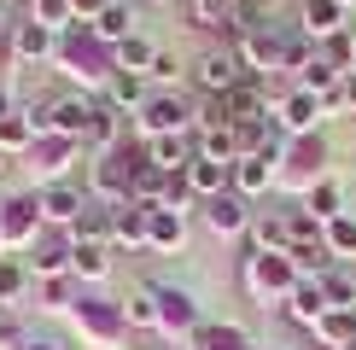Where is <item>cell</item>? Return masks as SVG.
Here are the masks:
<instances>
[{"label":"cell","mask_w":356,"mask_h":350,"mask_svg":"<svg viewBox=\"0 0 356 350\" xmlns=\"http://www.w3.org/2000/svg\"><path fill=\"white\" fill-rule=\"evenodd\" d=\"M146 245H152V251H181V245H187V216H181V210H158V204H152Z\"/></svg>","instance_id":"29"},{"label":"cell","mask_w":356,"mask_h":350,"mask_svg":"<svg viewBox=\"0 0 356 350\" xmlns=\"http://www.w3.org/2000/svg\"><path fill=\"white\" fill-rule=\"evenodd\" d=\"M316 58H321V65H333L339 76H350V70H356V35L345 29V35H333V41H316Z\"/></svg>","instance_id":"40"},{"label":"cell","mask_w":356,"mask_h":350,"mask_svg":"<svg viewBox=\"0 0 356 350\" xmlns=\"http://www.w3.org/2000/svg\"><path fill=\"white\" fill-rule=\"evenodd\" d=\"M53 53H58V29L35 24V18L12 24V58L18 65H35V58H53Z\"/></svg>","instance_id":"18"},{"label":"cell","mask_w":356,"mask_h":350,"mask_svg":"<svg viewBox=\"0 0 356 350\" xmlns=\"http://www.w3.org/2000/svg\"><path fill=\"white\" fill-rule=\"evenodd\" d=\"M24 350H65V344H53V339H29Z\"/></svg>","instance_id":"53"},{"label":"cell","mask_w":356,"mask_h":350,"mask_svg":"<svg viewBox=\"0 0 356 350\" xmlns=\"http://www.w3.org/2000/svg\"><path fill=\"white\" fill-rule=\"evenodd\" d=\"M309 333H316L327 350H350V344H356V310H327Z\"/></svg>","instance_id":"32"},{"label":"cell","mask_w":356,"mask_h":350,"mask_svg":"<svg viewBox=\"0 0 356 350\" xmlns=\"http://www.w3.org/2000/svg\"><path fill=\"white\" fill-rule=\"evenodd\" d=\"M35 274L24 269V257H0V303H18Z\"/></svg>","instance_id":"42"},{"label":"cell","mask_w":356,"mask_h":350,"mask_svg":"<svg viewBox=\"0 0 356 350\" xmlns=\"http://www.w3.org/2000/svg\"><path fill=\"white\" fill-rule=\"evenodd\" d=\"M152 298H158V333H199L204 327V315H199V298H193L187 286H152Z\"/></svg>","instance_id":"9"},{"label":"cell","mask_w":356,"mask_h":350,"mask_svg":"<svg viewBox=\"0 0 356 350\" xmlns=\"http://www.w3.org/2000/svg\"><path fill=\"white\" fill-rule=\"evenodd\" d=\"M193 152H199V158H216V164H234V158H240V146H234V123H222V128H199Z\"/></svg>","instance_id":"38"},{"label":"cell","mask_w":356,"mask_h":350,"mask_svg":"<svg viewBox=\"0 0 356 350\" xmlns=\"http://www.w3.org/2000/svg\"><path fill=\"white\" fill-rule=\"evenodd\" d=\"M245 240H251V251H292V233H286V210H280V216H251Z\"/></svg>","instance_id":"31"},{"label":"cell","mask_w":356,"mask_h":350,"mask_svg":"<svg viewBox=\"0 0 356 350\" xmlns=\"http://www.w3.org/2000/svg\"><path fill=\"white\" fill-rule=\"evenodd\" d=\"M0 169H6V152H0Z\"/></svg>","instance_id":"56"},{"label":"cell","mask_w":356,"mask_h":350,"mask_svg":"<svg viewBox=\"0 0 356 350\" xmlns=\"http://www.w3.org/2000/svg\"><path fill=\"white\" fill-rule=\"evenodd\" d=\"M280 310H286L292 321H298V327H316V321L327 315L333 303H327V292H321V281H298V286H292V298L280 303Z\"/></svg>","instance_id":"23"},{"label":"cell","mask_w":356,"mask_h":350,"mask_svg":"<svg viewBox=\"0 0 356 350\" xmlns=\"http://www.w3.org/2000/svg\"><path fill=\"white\" fill-rule=\"evenodd\" d=\"M187 204H193L187 169H170V175H164V193H158V210H181V216H187Z\"/></svg>","instance_id":"43"},{"label":"cell","mask_w":356,"mask_h":350,"mask_svg":"<svg viewBox=\"0 0 356 350\" xmlns=\"http://www.w3.org/2000/svg\"><path fill=\"white\" fill-rule=\"evenodd\" d=\"M0 257H6V240H0Z\"/></svg>","instance_id":"57"},{"label":"cell","mask_w":356,"mask_h":350,"mask_svg":"<svg viewBox=\"0 0 356 350\" xmlns=\"http://www.w3.org/2000/svg\"><path fill=\"white\" fill-rule=\"evenodd\" d=\"M350 18V6L345 0H304V35L309 41H333V35H345V24Z\"/></svg>","instance_id":"19"},{"label":"cell","mask_w":356,"mask_h":350,"mask_svg":"<svg viewBox=\"0 0 356 350\" xmlns=\"http://www.w3.org/2000/svg\"><path fill=\"white\" fill-rule=\"evenodd\" d=\"M111 0H70V12H76V24H94L99 12H106Z\"/></svg>","instance_id":"51"},{"label":"cell","mask_w":356,"mask_h":350,"mask_svg":"<svg viewBox=\"0 0 356 350\" xmlns=\"http://www.w3.org/2000/svg\"><path fill=\"white\" fill-rule=\"evenodd\" d=\"M70 310H76V327L99 333V339H111V333L123 327V303H106V298H76Z\"/></svg>","instance_id":"25"},{"label":"cell","mask_w":356,"mask_h":350,"mask_svg":"<svg viewBox=\"0 0 356 350\" xmlns=\"http://www.w3.org/2000/svg\"><path fill=\"white\" fill-rule=\"evenodd\" d=\"M0 41H12V18H6V6H0Z\"/></svg>","instance_id":"55"},{"label":"cell","mask_w":356,"mask_h":350,"mask_svg":"<svg viewBox=\"0 0 356 350\" xmlns=\"http://www.w3.org/2000/svg\"><path fill=\"white\" fill-rule=\"evenodd\" d=\"M152 6H164V0H152Z\"/></svg>","instance_id":"59"},{"label":"cell","mask_w":356,"mask_h":350,"mask_svg":"<svg viewBox=\"0 0 356 350\" xmlns=\"http://www.w3.org/2000/svg\"><path fill=\"white\" fill-rule=\"evenodd\" d=\"M286 233H292V245H321V222L309 210H286Z\"/></svg>","instance_id":"47"},{"label":"cell","mask_w":356,"mask_h":350,"mask_svg":"<svg viewBox=\"0 0 356 350\" xmlns=\"http://www.w3.org/2000/svg\"><path fill=\"white\" fill-rule=\"evenodd\" d=\"M29 146H35V111L29 106H18V111H6L0 117V152H29Z\"/></svg>","instance_id":"30"},{"label":"cell","mask_w":356,"mask_h":350,"mask_svg":"<svg viewBox=\"0 0 356 350\" xmlns=\"http://www.w3.org/2000/svg\"><path fill=\"white\" fill-rule=\"evenodd\" d=\"M135 169L140 164H129V146H117V152H106V158H94L88 164V187L82 193L94 199V204H129V181H135Z\"/></svg>","instance_id":"3"},{"label":"cell","mask_w":356,"mask_h":350,"mask_svg":"<svg viewBox=\"0 0 356 350\" xmlns=\"http://www.w3.org/2000/svg\"><path fill=\"white\" fill-rule=\"evenodd\" d=\"M339 94H345V106L356 111V70H350V76H345V82H339Z\"/></svg>","instance_id":"52"},{"label":"cell","mask_w":356,"mask_h":350,"mask_svg":"<svg viewBox=\"0 0 356 350\" xmlns=\"http://www.w3.org/2000/svg\"><path fill=\"white\" fill-rule=\"evenodd\" d=\"M58 65H65V76L70 82H88V88H106L111 82V47H99V41H94V29H88V24H70L65 29V35H58Z\"/></svg>","instance_id":"1"},{"label":"cell","mask_w":356,"mask_h":350,"mask_svg":"<svg viewBox=\"0 0 356 350\" xmlns=\"http://www.w3.org/2000/svg\"><path fill=\"white\" fill-rule=\"evenodd\" d=\"M222 106H228V123H234V128H240V123H269V117H275L263 82H251V76L234 88V94H222Z\"/></svg>","instance_id":"16"},{"label":"cell","mask_w":356,"mask_h":350,"mask_svg":"<svg viewBox=\"0 0 356 350\" xmlns=\"http://www.w3.org/2000/svg\"><path fill=\"white\" fill-rule=\"evenodd\" d=\"M146 228H152V204H117L111 210V245H146Z\"/></svg>","instance_id":"21"},{"label":"cell","mask_w":356,"mask_h":350,"mask_svg":"<svg viewBox=\"0 0 356 350\" xmlns=\"http://www.w3.org/2000/svg\"><path fill=\"white\" fill-rule=\"evenodd\" d=\"M146 82H175V53H164V47H158L152 70H146Z\"/></svg>","instance_id":"50"},{"label":"cell","mask_w":356,"mask_h":350,"mask_svg":"<svg viewBox=\"0 0 356 350\" xmlns=\"http://www.w3.org/2000/svg\"><path fill=\"white\" fill-rule=\"evenodd\" d=\"M29 18H35V24H47V29H58V35H65V29L76 24V12H70V0H29Z\"/></svg>","instance_id":"44"},{"label":"cell","mask_w":356,"mask_h":350,"mask_svg":"<svg viewBox=\"0 0 356 350\" xmlns=\"http://www.w3.org/2000/svg\"><path fill=\"white\" fill-rule=\"evenodd\" d=\"M88 29H94V41H99V47H117V41H129V35H135V12H129V0H111V6L99 12V18L88 24Z\"/></svg>","instance_id":"28"},{"label":"cell","mask_w":356,"mask_h":350,"mask_svg":"<svg viewBox=\"0 0 356 350\" xmlns=\"http://www.w3.org/2000/svg\"><path fill=\"white\" fill-rule=\"evenodd\" d=\"M204 228L216 233V240H234V233H245L251 228V210H245V199L234 193H216V199H204Z\"/></svg>","instance_id":"14"},{"label":"cell","mask_w":356,"mask_h":350,"mask_svg":"<svg viewBox=\"0 0 356 350\" xmlns=\"http://www.w3.org/2000/svg\"><path fill=\"white\" fill-rule=\"evenodd\" d=\"M6 111H18V99H12L6 88H0V117H6Z\"/></svg>","instance_id":"54"},{"label":"cell","mask_w":356,"mask_h":350,"mask_svg":"<svg viewBox=\"0 0 356 350\" xmlns=\"http://www.w3.org/2000/svg\"><path fill=\"white\" fill-rule=\"evenodd\" d=\"M24 344H29V333L12 315H0V350H24Z\"/></svg>","instance_id":"49"},{"label":"cell","mask_w":356,"mask_h":350,"mask_svg":"<svg viewBox=\"0 0 356 350\" xmlns=\"http://www.w3.org/2000/svg\"><path fill=\"white\" fill-rule=\"evenodd\" d=\"M70 274L88 281V286H99L111 274V245H76V251H70Z\"/></svg>","instance_id":"33"},{"label":"cell","mask_w":356,"mask_h":350,"mask_svg":"<svg viewBox=\"0 0 356 350\" xmlns=\"http://www.w3.org/2000/svg\"><path fill=\"white\" fill-rule=\"evenodd\" d=\"M193 82H199L204 99H222V94H234V88L245 82V65H240L234 47H204L199 65H193Z\"/></svg>","instance_id":"5"},{"label":"cell","mask_w":356,"mask_h":350,"mask_svg":"<svg viewBox=\"0 0 356 350\" xmlns=\"http://www.w3.org/2000/svg\"><path fill=\"white\" fill-rule=\"evenodd\" d=\"M321 292H327V303H333V310H356V274L345 269V262L321 274Z\"/></svg>","instance_id":"41"},{"label":"cell","mask_w":356,"mask_h":350,"mask_svg":"<svg viewBox=\"0 0 356 350\" xmlns=\"http://www.w3.org/2000/svg\"><path fill=\"white\" fill-rule=\"evenodd\" d=\"M245 286H251V298L269 310V303H286V298H292L298 269H292L286 251H251V257H245Z\"/></svg>","instance_id":"2"},{"label":"cell","mask_w":356,"mask_h":350,"mask_svg":"<svg viewBox=\"0 0 356 350\" xmlns=\"http://www.w3.org/2000/svg\"><path fill=\"white\" fill-rule=\"evenodd\" d=\"M158 350H170V344H158Z\"/></svg>","instance_id":"60"},{"label":"cell","mask_w":356,"mask_h":350,"mask_svg":"<svg viewBox=\"0 0 356 350\" xmlns=\"http://www.w3.org/2000/svg\"><path fill=\"white\" fill-rule=\"evenodd\" d=\"M321 245H327V257L333 262H356V216H333L327 228H321Z\"/></svg>","instance_id":"35"},{"label":"cell","mask_w":356,"mask_h":350,"mask_svg":"<svg viewBox=\"0 0 356 350\" xmlns=\"http://www.w3.org/2000/svg\"><path fill=\"white\" fill-rule=\"evenodd\" d=\"M234 53H240L245 76H251V82H263V76H275V70H280V53H286V35H280L275 24H263V29H245V35L234 41Z\"/></svg>","instance_id":"6"},{"label":"cell","mask_w":356,"mask_h":350,"mask_svg":"<svg viewBox=\"0 0 356 350\" xmlns=\"http://www.w3.org/2000/svg\"><path fill=\"white\" fill-rule=\"evenodd\" d=\"M199 123V117H193V106L181 94H152L146 99V106L135 111V135L140 140H158V135H187V128Z\"/></svg>","instance_id":"4"},{"label":"cell","mask_w":356,"mask_h":350,"mask_svg":"<svg viewBox=\"0 0 356 350\" xmlns=\"http://www.w3.org/2000/svg\"><path fill=\"white\" fill-rule=\"evenodd\" d=\"M65 233H70L76 245H111V204H94V199H88L82 216H76Z\"/></svg>","instance_id":"26"},{"label":"cell","mask_w":356,"mask_h":350,"mask_svg":"<svg viewBox=\"0 0 356 350\" xmlns=\"http://www.w3.org/2000/svg\"><path fill=\"white\" fill-rule=\"evenodd\" d=\"M275 175H280V164H275V158L251 152V158H234V175H228V187H234L240 199H257V193H269V187H275Z\"/></svg>","instance_id":"17"},{"label":"cell","mask_w":356,"mask_h":350,"mask_svg":"<svg viewBox=\"0 0 356 350\" xmlns=\"http://www.w3.org/2000/svg\"><path fill=\"white\" fill-rule=\"evenodd\" d=\"M152 58H158V47H152L146 35H129V41H117V47H111V65H117V70H135V76L152 70Z\"/></svg>","instance_id":"36"},{"label":"cell","mask_w":356,"mask_h":350,"mask_svg":"<svg viewBox=\"0 0 356 350\" xmlns=\"http://www.w3.org/2000/svg\"><path fill=\"white\" fill-rule=\"evenodd\" d=\"M88 117H94V99L76 94H58L35 111V135H58V140H82L88 135Z\"/></svg>","instance_id":"7"},{"label":"cell","mask_w":356,"mask_h":350,"mask_svg":"<svg viewBox=\"0 0 356 350\" xmlns=\"http://www.w3.org/2000/svg\"><path fill=\"white\" fill-rule=\"evenodd\" d=\"M263 350H280V344H263Z\"/></svg>","instance_id":"58"},{"label":"cell","mask_w":356,"mask_h":350,"mask_svg":"<svg viewBox=\"0 0 356 350\" xmlns=\"http://www.w3.org/2000/svg\"><path fill=\"white\" fill-rule=\"evenodd\" d=\"M164 175L170 169H135V181H129V204H158V193H164Z\"/></svg>","instance_id":"45"},{"label":"cell","mask_w":356,"mask_h":350,"mask_svg":"<svg viewBox=\"0 0 356 350\" xmlns=\"http://www.w3.org/2000/svg\"><path fill=\"white\" fill-rule=\"evenodd\" d=\"M146 99H152L146 76H135V70H111V82H106V106H111V111H129V117H135Z\"/></svg>","instance_id":"24"},{"label":"cell","mask_w":356,"mask_h":350,"mask_svg":"<svg viewBox=\"0 0 356 350\" xmlns=\"http://www.w3.org/2000/svg\"><path fill=\"white\" fill-rule=\"evenodd\" d=\"M123 327H135V333H158V298H152V286H140L135 298L123 303Z\"/></svg>","instance_id":"39"},{"label":"cell","mask_w":356,"mask_h":350,"mask_svg":"<svg viewBox=\"0 0 356 350\" xmlns=\"http://www.w3.org/2000/svg\"><path fill=\"white\" fill-rule=\"evenodd\" d=\"M228 175H234V164H216V158H199L193 152L187 158V181H193V199H216V193H228Z\"/></svg>","instance_id":"22"},{"label":"cell","mask_w":356,"mask_h":350,"mask_svg":"<svg viewBox=\"0 0 356 350\" xmlns=\"http://www.w3.org/2000/svg\"><path fill=\"white\" fill-rule=\"evenodd\" d=\"M70 251H76V240H70V233H47L41 228L35 233V245H29V257H24V269L35 274V281H53V274H70Z\"/></svg>","instance_id":"10"},{"label":"cell","mask_w":356,"mask_h":350,"mask_svg":"<svg viewBox=\"0 0 356 350\" xmlns=\"http://www.w3.org/2000/svg\"><path fill=\"white\" fill-rule=\"evenodd\" d=\"M82 146H88L94 158L117 152V146H123V111H111L106 99H99V106H94V117H88V135H82Z\"/></svg>","instance_id":"20"},{"label":"cell","mask_w":356,"mask_h":350,"mask_svg":"<svg viewBox=\"0 0 356 350\" xmlns=\"http://www.w3.org/2000/svg\"><path fill=\"white\" fill-rule=\"evenodd\" d=\"M35 204H41V222H53V228H70V222L82 216L88 193H82V187H70V181H53V187H41V193H35Z\"/></svg>","instance_id":"15"},{"label":"cell","mask_w":356,"mask_h":350,"mask_svg":"<svg viewBox=\"0 0 356 350\" xmlns=\"http://www.w3.org/2000/svg\"><path fill=\"white\" fill-rule=\"evenodd\" d=\"M187 350H257V344H251L245 327H234V321H204L187 339Z\"/></svg>","instance_id":"27"},{"label":"cell","mask_w":356,"mask_h":350,"mask_svg":"<svg viewBox=\"0 0 356 350\" xmlns=\"http://www.w3.org/2000/svg\"><path fill=\"white\" fill-rule=\"evenodd\" d=\"M339 82H345V76H339L333 65H321V58H309V65H304V76H298V88H304V94H316V99H321V94H333Z\"/></svg>","instance_id":"46"},{"label":"cell","mask_w":356,"mask_h":350,"mask_svg":"<svg viewBox=\"0 0 356 350\" xmlns=\"http://www.w3.org/2000/svg\"><path fill=\"white\" fill-rule=\"evenodd\" d=\"M304 210L316 216L321 228H327L333 216H345V193H339V181H327V175H321V181H316V187L304 193Z\"/></svg>","instance_id":"34"},{"label":"cell","mask_w":356,"mask_h":350,"mask_svg":"<svg viewBox=\"0 0 356 350\" xmlns=\"http://www.w3.org/2000/svg\"><path fill=\"white\" fill-rule=\"evenodd\" d=\"M316 123H321V99L316 94H304V88H292L286 99H275V128L280 135H316Z\"/></svg>","instance_id":"12"},{"label":"cell","mask_w":356,"mask_h":350,"mask_svg":"<svg viewBox=\"0 0 356 350\" xmlns=\"http://www.w3.org/2000/svg\"><path fill=\"white\" fill-rule=\"evenodd\" d=\"M70 274H53V281H41V310H70Z\"/></svg>","instance_id":"48"},{"label":"cell","mask_w":356,"mask_h":350,"mask_svg":"<svg viewBox=\"0 0 356 350\" xmlns=\"http://www.w3.org/2000/svg\"><path fill=\"white\" fill-rule=\"evenodd\" d=\"M41 228H47V222H41V204L35 199H6V204H0V240H6V251H29Z\"/></svg>","instance_id":"11"},{"label":"cell","mask_w":356,"mask_h":350,"mask_svg":"<svg viewBox=\"0 0 356 350\" xmlns=\"http://www.w3.org/2000/svg\"><path fill=\"white\" fill-rule=\"evenodd\" d=\"M82 152V140H58V135H35V146H29V169L41 175V187H53L58 175L70 169V158Z\"/></svg>","instance_id":"13"},{"label":"cell","mask_w":356,"mask_h":350,"mask_svg":"<svg viewBox=\"0 0 356 350\" xmlns=\"http://www.w3.org/2000/svg\"><path fill=\"white\" fill-rule=\"evenodd\" d=\"M350 35H356V29H350Z\"/></svg>","instance_id":"61"},{"label":"cell","mask_w":356,"mask_h":350,"mask_svg":"<svg viewBox=\"0 0 356 350\" xmlns=\"http://www.w3.org/2000/svg\"><path fill=\"white\" fill-rule=\"evenodd\" d=\"M146 158H152V169H187L193 146H187V135H158V140H146Z\"/></svg>","instance_id":"37"},{"label":"cell","mask_w":356,"mask_h":350,"mask_svg":"<svg viewBox=\"0 0 356 350\" xmlns=\"http://www.w3.org/2000/svg\"><path fill=\"white\" fill-rule=\"evenodd\" d=\"M280 164H286V175H275V181H292V187L309 193V187L321 181V164H327V140H321V135H292Z\"/></svg>","instance_id":"8"}]
</instances>
